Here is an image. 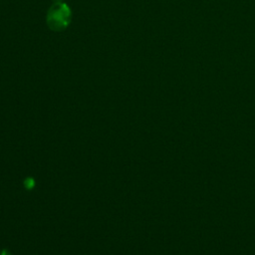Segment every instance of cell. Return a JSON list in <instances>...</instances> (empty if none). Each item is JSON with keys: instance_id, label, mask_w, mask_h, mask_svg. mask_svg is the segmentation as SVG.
<instances>
[{"instance_id": "cell-1", "label": "cell", "mask_w": 255, "mask_h": 255, "mask_svg": "<svg viewBox=\"0 0 255 255\" xmlns=\"http://www.w3.org/2000/svg\"><path fill=\"white\" fill-rule=\"evenodd\" d=\"M72 10L64 2L54 3L47 12L46 22L48 27L54 32L64 31L71 23Z\"/></svg>"}, {"instance_id": "cell-3", "label": "cell", "mask_w": 255, "mask_h": 255, "mask_svg": "<svg viewBox=\"0 0 255 255\" xmlns=\"http://www.w3.org/2000/svg\"><path fill=\"white\" fill-rule=\"evenodd\" d=\"M1 255H9V254H8V253H7V252H6V251H3V252H2V254H1Z\"/></svg>"}, {"instance_id": "cell-2", "label": "cell", "mask_w": 255, "mask_h": 255, "mask_svg": "<svg viewBox=\"0 0 255 255\" xmlns=\"http://www.w3.org/2000/svg\"><path fill=\"white\" fill-rule=\"evenodd\" d=\"M25 183H26L27 188H31V187H33V185H34V181H33V179H31V178L27 179Z\"/></svg>"}]
</instances>
